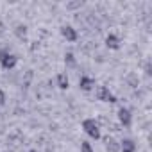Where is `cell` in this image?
Here are the masks:
<instances>
[{
	"label": "cell",
	"instance_id": "7a4b0ae2",
	"mask_svg": "<svg viewBox=\"0 0 152 152\" xmlns=\"http://www.w3.org/2000/svg\"><path fill=\"white\" fill-rule=\"evenodd\" d=\"M18 63V57L15 54H11L7 48H2L0 50V66L4 70H13Z\"/></svg>",
	"mask_w": 152,
	"mask_h": 152
},
{
	"label": "cell",
	"instance_id": "8992f818",
	"mask_svg": "<svg viewBox=\"0 0 152 152\" xmlns=\"http://www.w3.org/2000/svg\"><path fill=\"white\" fill-rule=\"evenodd\" d=\"M79 88H81L83 91H91V90H95V79L88 77V75H83V77L79 79Z\"/></svg>",
	"mask_w": 152,
	"mask_h": 152
},
{
	"label": "cell",
	"instance_id": "6da1fadb",
	"mask_svg": "<svg viewBox=\"0 0 152 152\" xmlns=\"http://www.w3.org/2000/svg\"><path fill=\"white\" fill-rule=\"evenodd\" d=\"M83 129L91 140H100V136H102L100 134V125L95 118H84L83 120Z\"/></svg>",
	"mask_w": 152,
	"mask_h": 152
},
{
	"label": "cell",
	"instance_id": "5b68a950",
	"mask_svg": "<svg viewBox=\"0 0 152 152\" xmlns=\"http://www.w3.org/2000/svg\"><path fill=\"white\" fill-rule=\"evenodd\" d=\"M118 122H120V125H124V127H131V124H132V115H131V111H129L127 107H120V109H118Z\"/></svg>",
	"mask_w": 152,
	"mask_h": 152
},
{
	"label": "cell",
	"instance_id": "3957f363",
	"mask_svg": "<svg viewBox=\"0 0 152 152\" xmlns=\"http://www.w3.org/2000/svg\"><path fill=\"white\" fill-rule=\"evenodd\" d=\"M95 97H97V100H100V102H109V104H115V102H116V97L109 91L107 86H97Z\"/></svg>",
	"mask_w": 152,
	"mask_h": 152
},
{
	"label": "cell",
	"instance_id": "52a82bcc",
	"mask_svg": "<svg viewBox=\"0 0 152 152\" xmlns=\"http://www.w3.org/2000/svg\"><path fill=\"white\" fill-rule=\"evenodd\" d=\"M106 47L111 50H118L120 48V38L116 34H107L106 36Z\"/></svg>",
	"mask_w": 152,
	"mask_h": 152
},
{
	"label": "cell",
	"instance_id": "8fae6325",
	"mask_svg": "<svg viewBox=\"0 0 152 152\" xmlns=\"http://www.w3.org/2000/svg\"><path fill=\"white\" fill-rule=\"evenodd\" d=\"M64 64H66V66H75V64H77V61H75V56H73L72 52L64 54Z\"/></svg>",
	"mask_w": 152,
	"mask_h": 152
},
{
	"label": "cell",
	"instance_id": "4fadbf2b",
	"mask_svg": "<svg viewBox=\"0 0 152 152\" xmlns=\"http://www.w3.org/2000/svg\"><path fill=\"white\" fill-rule=\"evenodd\" d=\"M81 152H95L90 141H81Z\"/></svg>",
	"mask_w": 152,
	"mask_h": 152
},
{
	"label": "cell",
	"instance_id": "7c38bea8",
	"mask_svg": "<svg viewBox=\"0 0 152 152\" xmlns=\"http://www.w3.org/2000/svg\"><path fill=\"white\" fill-rule=\"evenodd\" d=\"M15 34H16L18 38H25V34H27V27H25V25H16Z\"/></svg>",
	"mask_w": 152,
	"mask_h": 152
},
{
	"label": "cell",
	"instance_id": "277c9868",
	"mask_svg": "<svg viewBox=\"0 0 152 152\" xmlns=\"http://www.w3.org/2000/svg\"><path fill=\"white\" fill-rule=\"evenodd\" d=\"M61 34H63V38H64L66 41H70V43H73V41L79 39L77 29H73L72 25H63V27H61Z\"/></svg>",
	"mask_w": 152,
	"mask_h": 152
},
{
	"label": "cell",
	"instance_id": "5bb4252c",
	"mask_svg": "<svg viewBox=\"0 0 152 152\" xmlns=\"http://www.w3.org/2000/svg\"><path fill=\"white\" fill-rule=\"evenodd\" d=\"M6 104V93H4V90L0 88V106H4Z\"/></svg>",
	"mask_w": 152,
	"mask_h": 152
},
{
	"label": "cell",
	"instance_id": "9a60e30c",
	"mask_svg": "<svg viewBox=\"0 0 152 152\" xmlns=\"http://www.w3.org/2000/svg\"><path fill=\"white\" fill-rule=\"evenodd\" d=\"M31 152H38V150H31Z\"/></svg>",
	"mask_w": 152,
	"mask_h": 152
},
{
	"label": "cell",
	"instance_id": "30bf717a",
	"mask_svg": "<svg viewBox=\"0 0 152 152\" xmlns=\"http://www.w3.org/2000/svg\"><path fill=\"white\" fill-rule=\"evenodd\" d=\"M106 148L109 152H120V143L115 138H106Z\"/></svg>",
	"mask_w": 152,
	"mask_h": 152
},
{
	"label": "cell",
	"instance_id": "ba28073f",
	"mask_svg": "<svg viewBox=\"0 0 152 152\" xmlns=\"http://www.w3.org/2000/svg\"><path fill=\"white\" fill-rule=\"evenodd\" d=\"M120 152H136V143L131 138H125L120 141Z\"/></svg>",
	"mask_w": 152,
	"mask_h": 152
},
{
	"label": "cell",
	"instance_id": "9c48e42d",
	"mask_svg": "<svg viewBox=\"0 0 152 152\" xmlns=\"http://www.w3.org/2000/svg\"><path fill=\"white\" fill-rule=\"evenodd\" d=\"M56 84L59 90H68L70 86V79H68V75L66 73H57V77H56Z\"/></svg>",
	"mask_w": 152,
	"mask_h": 152
}]
</instances>
